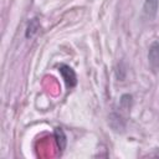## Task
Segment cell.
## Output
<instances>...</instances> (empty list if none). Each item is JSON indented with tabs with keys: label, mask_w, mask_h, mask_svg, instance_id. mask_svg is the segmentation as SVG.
Instances as JSON below:
<instances>
[{
	"label": "cell",
	"mask_w": 159,
	"mask_h": 159,
	"mask_svg": "<svg viewBox=\"0 0 159 159\" xmlns=\"http://www.w3.org/2000/svg\"><path fill=\"white\" fill-rule=\"evenodd\" d=\"M58 72L61 73L63 81L68 88H73L77 84V76H76V72L72 70V67H70L66 63H61L58 66Z\"/></svg>",
	"instance_id": "obj_1"
},
{
	"label": "cell",
	"mask_w": 159,
	"mask_h": 159,
	"mask_svg": "<svg viewBox=\"0 0 159 159\" xmlns=\"http://www.w3.org/2000/svg\"><path fill=\"white\" fill-rule=\"evenodd\" d=\"M148 62H149V66H150V68L153 71H158L159 70V42L158 41H154L149 46Z\"/></svg>",
	"instance_id": "obj_2"
},
{
	"label": "cell",
	"mask_w": 159,
	"mask_h": 159,
	"mask_svg": "<svg viewBox=\"0 0 159 159\" xmlns=\"http://www.w3.org/2000/svg\"><path fill=\"white\" fill-rule=\"evenodd\" d=\"M158 6H159V0H145L143 5V14L145 17L149 20L154 19L157 12H158Z\"/></svg>",
	"instance_id": "obj_3"
},
{
	"label": "cell",
	"mask_w": 159,
	"mask_h": 159,
	"mask_svg": "<svg viewBox=\"0 0 159 159\" xmlns=\"http://www.w3.org/2000/svg\"><path fill=\"white\" fill-rule=\"evenodd\" d=\"M39 30H40V21H39V19H37V17L31 19V20L29 21L27 27H26V31H25V36H26V39H31V37H34V36L37 34Z\"/></svg>",
	"instance_id": "obj_4"
},
{
	"label": "cell",
	"mask_w": 159,
	"mask_h": 159,
	"mask_svg": "<svg viewBox=\"0 0 159 159\" xmlns=\"http://www.w3.org/2000/svg\"><path fill=\"white\" fill-rule=\"evenodd\" d=\"M109 123L112 125V128L114 130H119V129H124L125 124H124V119L122 118L120 114L118 113H112L109 116Z\"/></svg>",
	"instance_id": "obj_5"
},
{
	"label": "cell",
	"mask_w": 159,
	"mask_h": 159,
	"mask_svg": "<svg viewBox=\"0 0 159 159\" xmlns=\"http://www.w3.org/2000/svg\"><path fill=\"white\" fill-rule=\"evenodd\" d=\"M53 135L56 138V143H57V147L58 149L62 152L65 148H66V135H65V132L62 130V128H56L55 132H53Z\"/></svg>",
	"instance_id": "obj_6"
}]
</instances>
